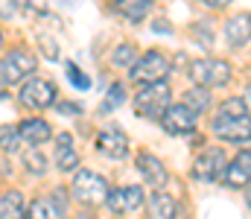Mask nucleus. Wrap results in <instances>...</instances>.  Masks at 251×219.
Masks as SVG:
<instances>
[{
    "label": "nucleus",
    "instance_id": "f257e3e1",
    "mask_svg": "<svg viewBox=\"0 0 251 219\" xmlns=\"http://www.w3.org/2000/svg\"><path fill=\"white\" fill-rule=\"evenodd\" d=\"M170 102H173V91H170L167 79L164 82H149L134 94V111L146 120H161V114L167 111Z\"/></svg>",
    "mask_w": 251,
    "mask_h": 219
},
{
    "label": "nucleus",
    "instance_id": "f03ea898",
    "mask_svg": "<svg viewBox=\"0 0 251 219\" xmlns=\"http://www.w3.org/2000/svg\"><path fill=\"white\" fill-rule=\"evenodd\" d=\"M70 190H73L76 202L97 208V205H105V199H108V190H111V187H108V181H105L100 172L79 170V172H76V178H73V184H70Z\"/></svg>",
    "mask_w": 251,
    "mask_h": 219
},
{
    "label": "nucleus",
    "instance_id": "7ed1b4c3",
    "mask_svg": "<svg viewBox=\"0 0 251 219\" xmlns=\"http://www.w3.org/2000/svg\"><path fill=\"white\" fill-rule=\"evenodd\" d=\"M170 71H173L170 59L161 50H149V53L137 56V62L128 68V76L137 85H149V82H164L170 76Z\"/></svg>",
    "mask_w": 251,
    "mask_h": 219
},
{
    "label": "nucleus",
    "instance_id": "20e7f679",
    "mask_svg": "<svg viewBox=\"0 0 251 219\" xmlns=\"http://www.w3.org/2000/svg\"><path fill=\"white\" fill-rule=\"evenodd\" d=\"M18 99L24 108H32V111H44L56 102V85L50 79H41V76H29L26 85H21L18 91Z\"/></svg>",
    "mask_w": 251,
    "mask_h": 219
},
{
    "label": "nucleus",
    "instance_id": "39448f33",
    "mask_svg": "<svg viewBox=\"0 0 251 219\" xmlns=\"http://www.w3.org/2000/svg\"><path fill=\"white\" fill-rule=\"evenodd\" d=\"M190 79L193 85H204V88H219L231 79V65L222 59H196L190 62Z\"/></svg>",
    "mask_w": 251,
    "mask_h": 219
},
{
    "label": "nucleus",
    "instance_id": "423d86ee",
    "mask_svg": "<svg viewBox=\"0 0 251 219\" xmlns=\"http://www.w3.org/2000/svg\"><path fill=\"white\" fill-rule=\"evenodd\" d=\"M196 123H199V114L190 108L187 102H170L167 111L161 114V126H164V132L173 135V138L193 135V132H196Z\"/></svg>",
    "mask_w": 251,
    "mask_h": 219
},
{
    "label": "nucleus",
    "instance_id": "0eeeda50",
    "mask_svg": "<svg viewBox=\"0 0 251 219\" xmlns=\"http://www.w3.org/2000/svg\"><path fill=\"white\" fill-rule=\"evenodd\" d=\"M210 132L219 141H225V144H249L251 141V114H246V117L216 114L213 123H210Z\"/></svg>",
    "mask_w": 251,
    "mask_h": 219
},
{
    "label": "nucleus",
    "instance_id": "6e6552de",
    "mask_svg": "<svg viewBox=\"0 0 251 219\" xmlns=\"http://www.w3.org/2000/svg\"><path fill=\"white\" fill-rule=\"evenodd\" d=\"M225 167H228L225 149L210 146V149L199 152V158L193 161V178H196V181H204V184L219 181V178H222V172H225Z\"/></svg>",
    "mask_w": 251,
    "mask_h": 219
},
{
    "label": "nucleus",
    "instance_id": "1a4fd4ad",
    "mask_svg": "<svg viewBox=\"0 0 251 219\" xmlns=\"http://www.w3.org/2000/svg\"><path fill=\"white\" fill-rule=\"evenodd\" d=\"M35 65H38V59H35L29 50H24V47L6 53L3 62H0V79H3V85H15V82H21L24 76H29V73L35 71Z\"/></svg>",
    "mask_w": 251,
    "mask_h": 219
},
{
    "label": "nucleus",
    "instance_id": "9d476101",
    "mask_svg": "<svg viewBox=\"0 0 251 219\" xmlns=\"http://www.w3.org/2000/svg\"><path fill=\"white\" fill-rule=\"evenodd\" d=\"M108 211L111 214H131L143 205V190L137 184H126V187H114L108 190V199H105Z\"/></svg>",
    "mask_w": 251,
    "mask_h": 219
},
{
    "label": "nucleus",
    "instance_id": "9b49d317",
    "mask_svg": "<svg viewBox=\"0 0 251 219\" xmlns=\"http://www.w3.org/2000/svg\"><path fill=\"white\" fill-rule=\"evenodd\" d=\"M219 181H225V184H228V187H234V190L249 187V181H251V152H249V149L237 152V155L228 161V167H225V172H222V178H219Z\"/></svg>",
    "mask_w": 251,
    "mask_h": 219
},
{
    "label": "nucleus",
    "instance_id": "f8f14e48",
    "mask_svg": "<svg viewBox=\"0 0 251 219\" xmlns=\"http://www.w3.org/2000/svg\"><path fill=\"white\" fill-rule=\"evenodd\" d=\"M64 190H56L53 196H35L29 202L26 219H64Z\"/></svg>",
    "mask_w": 251,
    "mask_h": 219
},
{
    "label": "nucleus",
    "instance_id": "ddd939ff",
    "mask_svg": "<svg viewBox=\"0 0 251 219\" xmlns=\"http://www.w3.org/2000/svg\"><path fill=\"white\" fill-rule=\"evenodd\" d=\"M97 152H100L102 158H114V161L126 158V155H128V138H126V132L117 129V126L102 129V132L97 135Z\"/></svg>",
    "mask_w": 251,
    "mask_h": 219
},
{
    "label": "nucleus",
    "instance_id": "4468645a",
    "mask_svg": "<svg viewBox=\"0 0 251 219\" xmlns=\"http://www.w3.org/2000/svg\"><path fill=\"white\" fill-rule=\"evenodd\" d=\"M137 172H140V178H143L149 187H155V190H161V187L167 184V178H170L164 161H161L158 155H152V152H140V155H137Z\"/></svg>",
    "mask_w": 251,
    "mask_h": 219
},
{
    "label": "nucleus",
    "instance_id": "2eb2a0df",
    "mask_svg": "<svg viewBox=\"0 0 251 219\" xmlns=\"http://www.w3.org/2000/svg\"><path fill=\"white\" fill-rule=\"evenodd\" d=\"M249 38H251V12L231 15L225 21V41H228V47L240 50V47L249 44Z\"/></svg>",
    "mask_w": 251,
    "mask_h": 219
},
{
    "label": "nucleus",
    "instance_id": "dca6fc26",
    "mask_svg": "<svg viewBox=\"0 0 251 219\" xmlns=\"http://www.w3.org/2000/svg\"><path fill=\"white\" fill-rule=\"evenodd\" d=\"M18 135H21V141H26L29 146H41V144H47V141L53 138V129H50L47 120L29 117V120H24V123L18 126Z\"/></svg>",
    "mask_w": 251,
    "mask_h": 219
},
{
    "label": "nucleus",
    "instance_id": "f3484780",
    "mask_svg": "<svg viewBox=\"0 0 251 219\" xmlns=\"http://www.w3.org/2000/svg\"><path fill=\"white\" fill-rule=\"evenodd\" d=\"M56 167H59L62 172H73V170L79 167V155H76L73 138H70L67 132L56 135Z\"/></svg>",
    "mask_w": 251,
    "mask_h": 219
},
{
    "label": "nucleus",
    "instance_id": "a211bd4d",
    "mask_svg": "<svg viewBox=\"0 0 251 219\" xmlns=\"http://www.w3.org/2000/svg\"><path fill=\"white\" fill-rule=\"evenodd\" d=\"M149 219H176L178 217V202L170 193H152L146 202Z\"/></svg>",
    "mask_w": 251,
    "mask_h": 219
},
{
    "label": "nucleus",
    "instance_id": "6ab92c4d",
    "mask_svg": "<svg viewBox=\"0 0 251 219\" xmlns=\"http://www.w3.org/2000/svg\"><path fill=\"white\" fill-rule=\"evenodd\" d=\"M111 3H114V12L123 15L126 21H131V24L146 21V15L152 9V0H111Z\"/></svg>",
    "mask_w": 251,
    "mask_h": 219
},
{
    "label": "nucleus",
    "instance_id": "aec40b11",
    "mask_svg": "<svg viewBox=\"0 0 251 219\" xmlns=\"http://www.w3.org/2000/svg\"><path fill=\"white\" fill-rule=\"evenodd\" d=\"M0 219H26L24 196L18 190H6L0 196Z\"/></svg>",
    "mask_w": 251,
    "mask_h": 219
},
{
    "label": "nucleus",
    "instance_id": "412c9836",
    "mask_svg": "<svg viewBox=\"0 0 251 219\" xmlns=\"http://www.w3.org/2000/svg\"><path fill=\"white\" fill-rule=\"evenodd\" d=\"M181 102H187L196 114H199V111H204V108H210V88H204V85H193L187 94H184V99H181Z\"/></svg>",
    "mask_w": 251,
    "mask_h": 219
},
{
    "label": "nucleus",
    "instance_id": "4be33fe9",
    "mask_svg": "<svg viewBox=\"0 0 251 219\" xmlns=\"http://www.w3.org/2000/svg\"><path fill=\"white\" fill-rule=\"evenodd\" d=\"M134 62H137V47H134V44L126 41L120 47H114V53H111V65H114V68H126V71H128Z\"/></svg>",
    "mask_w": 251,
    "mask_h": 219
},
{
    "label": "nucleus",
    "instance_id": "5701e85b",
    "mask_svg": "<svg viewBox=\"0 0 251 219\" xmlns=\"http://www.w3.org/2000/svg\"><path fill=\"white\" fill-rule=\"evenodd\" d=\"M219 114H225V117H246V114H249L246 99H243V97H231V99H225V102L219 105Z\"/></svg>",
    "mask_w": 251,
    "mask_h": 219
},
{
    "label": "nucleus",
    "instance_id": "b1692460",
    "mask_svg": "<svg viewBox=\"0 0 251 219\" xmlns=\"http://www.w3.org/2000/svg\"><path fill=\"white\" fill-rule=\"evenodd\" d=\"M120 102H126V88L120 82H114L111 85V91L105 94V99H102V111H114Z\"/></svg>",
    "mask_w": 251,
    "mask_h": 219
},
{
    "label": "nucleus",
    "instance_id": "393cba45",
    "mask_svg": "<svg viewBox=\"0 0 251 219\" xmlns=\"http://www.w3.org/2000/svg\"><path fill=\"white\" fill-rule=\"evenodd\" d=\"M24 164H26V170H29L32 175H44V172H47V158H44L41 152H35V149L24 155Z\"/></svg>",
    "mask_w": 251,
    "mask_h": 219
},
{
    "label": "nucleus",
    "instance_id": "a878e982",
    "mask_svg": "<svg viewBox=\"0 0 251 219\" xmlns=\"http://www.w3.org/2000/svg\"><path fill=\"white\" fill-rule=\"evenodd\" d=\"M64 73H67V79H70L73 88H79V91H88V88H91V79L79 71L73 62H64Z\"/></svg>",
    "mask_w": 251,
    "mask_h": 219
},
{
    "label": "nucleus",
    "instance_id": "bb28decb",
    "mask_svg": "<svg viewBox=\"0 0 251 219\" xmlns=\"http://www.w3.org/2000/svg\"><path fill=\"white\" fill-rule=\"evenodd\" d=\"M18 144H21L18 129H0V149H3V152H15Z\"/></svg>",
    "mask_w": 251,
    "mask_h": 219
},
{
    "label": "nucleus",
    "instance_id": "cd10ccee",
    "mask_svg": "<svg viewBox=\"0 0 251 219\" xmlns=\"http://www.w3.org/2000/svg\"><path fill=\"white\" fill-rule=\"evenodd\" d=\"M56 111H62V114H82V108H79L76 102H59Z\"/></svg>",
    "mask_w": 251,
    "mask_h": 219
},
{
    "label": "nucleus",
    "instance_id": "c85d7f7f",
    "mask_svg": "<svg viewBox=\"0 0 251 219\" xmlns=\"http://www.w3.org/2000/svg\"><path fill=\"white\" fill-rule=\"evenodd\" d=\"M201 3H204V6H210V9H225L231 0H201Z\"/></svg>",
    "mask_w": 251,
    "mask_h": 219
},
{
    "label": "nucleus",
    "instance_id": "c756f323",
    "mask_svg": "<svg viewBox=\"0 0 251 219\" xmlns=\"http://www.w3.org/2000/svg\"><path fill=\"white\" fill-rule=\"evenodd\" d=\"M243 99H246V108H249V114H251V82L246 85V94H243Z\"/></svg>",
    "mask_w": 251,
    "mask_h": 219
},
{
    "label": "nucleus",
    "instance_id": "7c9ffc66",
    "mask_svg": "<svg viewBox=\"0 0 251 219\" xmlns=\"http://www.w3.org/2000/svg\"><path fill=\"white\" fill-rule=\"evenodd\" d=\"M152 29H158V32H170V24H164V21H158V24H152Z\"/></svg>",
    "mask_w": 251,
    "mask_h": 219
},
{
    "label": "nucleus",
    "instance_id": "2f4dec72",
    "mask_svg": "<svg viewBox=\"0 0 251 219\" xmlns=\"http://www.w3.org/2000/svg\"><path fill=\"white\" fill-rule=\"evenodd\" d=\"M249 208H251V181H249Z\"/></svg>",
    "mask_w": 251,
    "mask_h": 219
},
{
    "label": "nucleus",
    "instance_id": "473e14b6",
    "mask_svg": "<svg viewBox=\"0 0 251 219\" xmlns=\"http://www.w3.org/2000/svg\"><path fill=\"white\" fill-rule=\"evenodd\" d=\"M0 44H3V29H0Z\"/></svg>",
    "mask_w": 251,
    "mask_h": 219
},
{
    "label": "nucleus",
    "instance_id": "72a5a7b5",
    "mask_svg": "<svg viewBox=\"0 0 251 219\" xmlns=\"http://www.w3.org/2000/svg\"><path fill=\"white\" fill-rule=\"evenodd\" d=\"M0 97H3V88H0Z\"/></svg>",
    "mask_w": 251,
    "mask_h": 219
}]
</instances>
